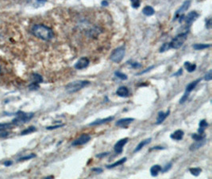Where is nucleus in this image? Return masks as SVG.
Wrapping results in <instances>:
<instances>
[{
	"label": "nucleus",
	"mask_w": 212,
	"mask_h": 179,
	"mask_svg": "<svg viewBox=\"0 0 212 179\" xmlns=\"http://www.w3.org/2000/svg\"><path fill=\"white\" fill-rule=\"evenodd\" d=\"M92 171L96 173H102L103 172V169L100 168V167H96V168H92Z\"/></svg>",
	"instance_id": "obj_39"
},
{
	"label": "nucleus",
	"mask_w": 212,
	"mask_h": 179,
	"mask_svg": "<svg viewBox=\"0 0 212 179\" xmlns=\"http://www.w3.org/2000/svg\"><path fill=\"white\" fill-rule=\"evenodd\" d=\"M117 96H120V97H128L130 95L129 89L125 86H121L116 91Z\"/></svg>",
	"instance_id": "obj_15"
},
{
	"label": "nucleus",
	"mask_w": 212,
	"mask_h": 179,
	"mask_svg": "<svg viewBox=\"0 0 212 179\" xmlns=\"http://www.w3.org/2000/svg\"><path fill=\"white\" fill-rule=\"evenodd\" d=\"M165 148L164 147H161V146H156V147H152L150 150H149V151H153V150H164Z\"/></svg>",
	"instance_id": "obj_40"
},
{
	"label": "nucleus",
	"mask_w": 212,
	"mask_h": 179,
	"mask_svg": "<svg viewBox=\"0 0 212 179\" xmlns=\"http://www.w3.org/2000/svg\"><path fill=\"white\" fill-rule=\"evenodd\" d=\"M142 13H143V14H145V16H152L155 13V10L151 6H146L142 10Z\"/></svg>",
	"instance_id": "obj_23"
},
{
	"label": "nucleus",
	"mask_w": 212,
	"mask_h": 179,
	"mask_svg": "<svg viewBox=\"0 0 212 179\" xmlns=\"http://www.w3.org/2000/svg\"><path fill=\"white\" fill-rule=\"evenodd\" d=\"M101 4H102V6H103V7H106V6H108V2L106 0H104V1H103V2H101Z\"/></svg>",
	"instance_id": "obj_44"
},
{
	"label": "nucleus",
	"mask_w": 212,
	"mask_h": 179,
	"mask_svg": "<svg viewBox=\"0 0 212 179\" xmlns=\"http://www.w3.org/2000/svg\"><path fill=\"white\" fill-rule=\"evenodd\" d=\"M204 79H205V80H207V81H210V80H211V79H212V71H211V70H209L208 73H206L205 76H204Z\"/></svg>",
	"instance_id": "obj_33"
},
{
	"label": "nucleus",
	"mask_w": 212,
	"mask_h": 179,
	"mask_svg": "<svg viewBox=\"0 0 212 179\" xmlns=\"http://www.w3.org/2000/svg\"><path fill=\"white\" fill-rule=\"evenodd\" d=\"M130 2L132 7L134 9H138L141 5V0H130Z\"/></svg>",
	"instance_id": "obj_30"
},
{
	"label": "nucleus",
	"mask_w": 212,
	"mask_h": 179,
	"mask_svg": "<svg viewBox=\"0 0 212 179\" xmlns=\"http://www.w3.org/2000/svg\"><path fill=\"white\" fill-rule=\"evenodd\" d=\"M208 127V123L207 122L206 119H202L200 120V123H199V129L198 132L199 134H204V131L206 130V128Z\"/></svg>",
	"instance_id": "obj_20"
},
{
	"label": "nucleus",
	"mask_w": 212,
	"mask_h": 179,
	"mask_svg": "<svg viewBox=\"0 0 212 179\" xmlns=\"http://www.w3.org/2000/svg\"><path fill=\"white\" fill-rule=\"evenodd\" d=\"M190 5H191V0H187V1H185V2L182 4V6H181V7H180V8L177 10V12H176L175 17H174V20L178 18L180 15L184 14V13L188 10V8L190 7Z\"/></svg>",
	"instance_id": "obj_8"
},
{
	"label": "nucleus",
	"mask_w": 212,
	"mask_h": 179,
	"mask_svg": "<svg viewBox=\"0 0 212 179\" xmlns=\"http://www.w3.org/2000/svg\"><path fill=\"white\" fill-rule=\"evenodd\" d=\"M199 17H200V14L196 12V11H191V12L188 13L186 16L184 15V20L185 21L186 25H187V27H191V24H192Z\"/></svg>",
	"instance_id": "obj_7"
},
{
	"label": "nucleus",
	"mask_w": 212,
	"mask_h": 179,
	"mask_svg": "<svg viewBox=\"0 0 212 179\" xmlns=\"http://www.w3.org/2000/svg\"><path fill=\"white\" fill-rule=\"evenodd\" d=\"M91 82L89 80H75V81L70 82L66 85L65 89L68 93L73 94L75 92H77L78 91L81 90L83 88L87 87V85H90Z\"/></svg>",
	"instance_id": "obj_2"
},
{
	"label": "nucleus",
	"mask_w": 212,
	"mask_h": 179,
	"mask_svg": "<svg viewBox=\"0 0 212 179\" xmlns=\"http://www.w3.org/2000/svg\"><path fill=\"white\" fill-rule=\"evenodd\" d=\"M36 155L34 154H30V155H28V156H25V157H22V158H21L20 159H18V161H24V160H28V159H31V158H35Z\"/></svg>",
	"instance_id": "obj_35"
},
{
	"label": "nucleus",
	"mask_w": 212,
	"mask_h": 179,
	"mask_svg": "<svg viewBox=\"0 0 212 179\" xmlns=\"http://www.w3.org/2000/svg\"><path fill=\"white\" fill-rule=\"evenodd\" d=\"M151 141H152V138H146V139L141 141V142H140L138 144V146L135 147V149L134 150V153L138 152V151H141V150L142 149V148H143V147H145V145H148V144L150 143Z\"/></svg>",
	"instance_id": "obj_18"
},
{
	"label": "nucleus",
	"mask_w": 212,
	"mask_h": 179,
	"mask_svg": "<svg viewBox=\"0 0 212 179\" xmlns=\"http://www.w3.org/2000/svg\"><path fill=\"white\" fill-rule=\"evenodd\" d=\"M172 162H169V163H168V164H166L165 165V167H164V169H162V171L163 173H166V172H168V170H170V169L172 168Z\"/></svg>",
	"instance_id": "obj_34"
},
{
	"label": "nucleus",
	"mask_w": 212,
	"mask_h": 179,
	"mask_svg": "<svg viewBox=\"0 0 212 179\" xmlns=\"http://www.w3.org/2000/svg\"><path fill=\"white\" fill-rule=\"evenodd\" d=\"M189 94L190 93H187V92H184V94L183 95V96L181 97V99H180V104H184V102H186L187 99V98H188V96H189Z\"/></svg>",
	"instance_id": "obj_32"
},
{
	"label": "nucleus",
	"mask_w": 212,
	"mask_h": 179,
	"mask_svg": "<svg viewBox=\"0 0 212 179\" xmlns=\"http://www.w3.org/2000/svg\"><path fill=\"white\" fill-rule=\"evenodd\" d=\"M64 126V124H60V125H55V126H52V127H48V128H46V129L47 130H54V129H57V128H61V127Z\"/></svg>",
	"instance_id": "obj_36"
},
{
	"label": "nucleus",
	"mask_w": 212,
	"mask_h": 179,
	"mask_svg": "<svg viewBox=\"0 0 212 179\" xmlns=\"http://www.w3.org/2000/svg\"><path fill=\"white\" fill-rule=\"evenodd\" d=\"M89 64H90V60H89V59L87 57H81L76 63L75 68L76 69H78V70H81V69L87 68L89 65Z\"/></svg>",
	"instance_id": "obj_11"
},
{
	"label": "nucleus",
	"mask_w": 212,
	"mask_h": 179,
	"mask_svg": "<svg viewBox=\"0 0 212 179\" xmlns=\"http://www.w3.org/2000/svg\"><path fill=\"white\" fill-rule=\"evenodd\" d=\"M34 131H36V128H35V127H34V126L29 127L28 128H26V129H25L23 131H21V135H28V134L33 133V132H34Z\"/></svg>",
	"instance_id": "obj_27"
},
{
	"label": "nucleus",
	"mask_w": 212,
	"mask_h": 179,
	"mask_svg": "<svg viewBox=\"0 0 212 179\" xmlns=\"http://www.w3.org/2000/svg\"><path fill=\"white\" fill-rule=\"evenodd\" d=\"M1 72H2V69H1V66H0V73H1Z\"/></svg>",
	"instance_id": "obj_46"
},
{
	"label": "nucleus",
	"mask_w": 212,
	"mask_h": 179,
	"mask_svg": "<svg viewBox=\"0 0 212 179\" xmlns=\"http://www.w3.org/2000/svg\"><path fill=\"white\" fill-rule=\"evenodd\" d=\"M189 171L193 176L198 177L200 174V173L202 172V169L200 168V167H194V168H190Z\"/></svg>",
	"instance_id": "obj_26"
},
{
	"label": "nucleus",
	"mask_w": 212,
	"mask_h": 179,
	"mask_svg": "<svg viewBox=\"0 0 212 179\" xmlns=\"http://www.w3.org/2000/svg\"><path fill=\"white\" fill-rule=\"evenodd\" d=\"M170 114V111L168 110L166 112H158V119H157V121H156V124H158V125H159V124H161L163 122H164L165 119H166V118L168 117V115H169Z\"/></svg>",
	"instance_id": "obj_14"
},
{
	"label": "nucleus",
	"mask_w": 212,
	"mask_h": 179,
	"mask_svg": "<svg viewBox=\"0 0 212 179\" xmlns=\"http://www.w3.org/2000/svg\"><path fill=\"white\" fill-rule=\"evenodd\" d=\"M207 143V140H206V138H203V139L200 140V141H196V143H194L193 144H191V147H190V151H195L196 150H198L199 148L202 147L203 146H204Z\"/></svg>",
	"instance_id": "obj_17"
},
{
	"label": "nucleus",
	"mask_w": 212,
	"mask_h": 179,
	"mask_svg": "<svg viewBox=\"0 0 212 179\" xmlns=\"http://www.w3.org/2000/svg\"><path fill=\"white\" fill-rule=\"evenodd\" d=\"M184 132L182 131V130H177V131H175L172 134H171V135H170V138H172V139L173 140H176V141H180V140H182L183 138H184Z\"/></svg>",
	"instance_id": "obj_16"
},
{
	"label": "nucleus",
	"mask_w": 212,
	"mask_h": 179,
	"mask_svg": "<svg viewBox=\"0 0 212 179\" xmlns=\"http://www.w3.org/2000/svg\"><path fill=\"white\" fill-rule=\"evenodd\" d=\"M34 113H26L24 112H18L16 115V118L12 121L14 126H20L26 123L29 122L34 117Z\"/></svg>",
	"instance_id": "obj_3"
},
{
	"label": "nucleus",
	"mask_w": 212,
	"mask_h": 179,
	"mask_svg": "<svg viewBox=\"0 0 212 179\" xmlns=\"http://www.w3.org/2000/svg\"><path fill=\"white\" fill-rule=\"evenodd\" d=\"M134 121V118H123V119H120L115 123V125L117 127H120V128H125L127 127L130 123Z\"/></svg>",
	"instance_id": "obj_12"
},
{
	"label": "nucleus",
	"mask_w": 212,
	"mask_h": 179,
	"mask_svg": "<svg viewBox=\"0 0 212 179\" xmlns=\"http://www.w3.org/2000/svg\"><path fill=\"white\" fill-rule=\"evenodd\" d=\"M32 34L37 38L43 41H49L54 36L53 31L50 27L42 24L34 25L32 28Z\"/></svg>",
	"instance_id": "obj_1"
},
{
	"label": "nucleus",
	"mask_w": 212,
	"mask_h": 179,
	"mask_svg": "<svg viewBox=\"0 0 212 179\" xmlns=\"http://www.w3.org/2000/svg\"><path fill=\"white\" fill-rule=\"evenodd\" d=\"M184 67H185V69H187V71L188 73H192V72H194L196 70V65L190 63L189 61H186L184 63Z\"/></svg>",
	"instance_id": "obj_24"
},
{
	"label": "nucleus",
	"mask_w": 212,
	"mask_h": 179,
	"mask_svg": "<svg viewBox=\"0 0 212 179\" xmlns=\"http://www.w3.org/2000/svg\"><path fill=\"white\" fill-rule=\"evenodd\" d=\"M170 46H169V42L168 43H164V44H163L162 46H161V49H160V52L161 53H164V52L165 51H168V50H170Z\"/></svg>",
	"instance_id": "obj_31"
},
{
	"label": "nucleus",
	"mask_w": 212,
	"mask_h": 179,
	"mask_svg": "<svg viewBox=\"0 0 212 179\" xmlns=\"http://www.w3.org/2000/svg\"><path fill=\"white\" fill-rule=\"evenodd\" d=\"M187 38V33H181V34H179L178 35L176 36L172 40L169 42L170 48L174 49V50L180 49V47L183 46V44L185 42Z\"/></svg>",
	"instance_id": "obj_4"
},
{
	"label": "nucleus",
	"mask_w": 212,
	"mask_h": 179,
	"mask_svg": "<svg viewBox=\"0 0 212 179\" xmlns=\"http://www.w3.org/2000/svg\"><path fill=\"white\" fill-rule=\"evenodd\" d=\"M191 138H192L195 141H200V140L205 138L206 135H203V134H192V135H191Z\"/></svg>",
	"instance_id": "obj_28"
},
{
	"label": "nucleus",
	"mask_w": 212,
	"mask_h": 179,
	"mask_svg": "<svg viewBox=\"0 0 212 179\" xmlns=\"http://www.w3.org/2000/svg\"><path fill=\"white\" fill-rule=\"evenodd\" d=\"M210 26H211V19H207V22H206V27H207V29H210Z\"/></svg>",
	"instance_id": "obj_42"
},
{
	"label": "nucleus",
	"mask_w": 212,
	"mask_h": 179,
	"mask_svg": "<svg viewBox=\"0 0 212 179\" xmlns=\"http://www.w3.org/2000/svg\"><path fill=\"white\" fill-rule=\"evenodd\" d=\"M126 160H127V158H125V157H124V158H121V159H119V161L115 162L112 163V164H111V165H106V167L107 169H113V168H115V167H119V166H121V165H122V164H124V163L126 162Z\"/></svg>",
	"instance_id": "obj_22"
},
{
	"label": "nucleus",
	"mask_w": 212,
	"mask_h": 179,
	"mask_svg": "<svg viewBox=\"0 0 212 179\" xmlns=\"http://www.w3.org/2000/svg\"><path fill=\"white\" fill-rule=\"evenodd\" d=\"M162 167L160 165H154L150 168V174L153 177H157L159 174L160 172H161Z\"/></svg>",
	"instance_id": "obj_19"
},
{
	"label": "nucleus",
	"mask_w": 212,
	"mask_h": 179,
	"mask_svg": "<svg viewBox=\"0 0 212 179\" xmlns=\"http://www.w3.org/2000/svg\"><path fill=\"white\" fill-rule=\"evenodd\" d=\"M14 126L13 123H0V138H4L9 135V131L11 128Z\"/></svg>",
	"instance_id": "obj_10"
},
{
	"label": "nucleus",
	"mask_w": 212,
	"mask_h": 179,
	"mask_svg": "<svg viewBox=\"0 0 212 179\" xmlns=\"http://www.w3.org/2000/svg\"><path fill=\"white\" fill-rule=\"evenodd\" d=\"M91 139V136L88 134H83L80 135L79 138H76V139L72 143V146L76 147V146H81L84 145L87 143H88Z\"/></svg>",
	"instance_id": "obj_6"
},
{
	"label": "nucleus",
	"mask_w": 212,
	"mask_h": 179,
	"mask_svg": "<svg viewBox=\"0 0 212 179\" xmlns=\"http://www.w3.org/2000/svg\"><path fill=\"white\" fill-rule=\"evenodd\" d=\"M114 119H115L114 116H109V117L104 118V119H96V120H95L94 122L90 123H89V126H99V125H102V124H104L108 122H111V121L113 120Z\"/></svg>",
	"instance_id": "obj_13"
},
{
	"label": "nucleus",
	"mask_w": 212,
	"mask_h": 179,
	"mask_svg": "<svg viewBox=\"0 0 212 179\" xmlns=\"http://www.w3.org/2000/svg\"><path fill=\"white\" fill-rule=\"evenodd\" d=\"M130 65L132 66L133 68H134V69H139V68L141 67V65L139 64V63H138V62H134V63H131Z\"/></svg>",
	"instance_id": "obj_38"
},
{
	"label": "nucleus",
	"mask_w": 212,
	"mask_h": 179,
	"mask_svg": "<svg viewBox=\"0 0 212 179\" xmlns=\"http://www.w3.org/2000/svg\"><path fill=\"white\" fill-rule=\"evenodd\" d=\"M110 153L109 152H103V153H100V154H96V156L97 157V158H103V157H106V156H107L108 154H109Z\"/></svg>",
	"instance_id": "obj_37"
},
{
	"label": "nucleus",
	"mask_w": 212,
	"mask_h": 179,
	"mask_svg": "<svg viewBox=\"0 0 212 179\" xmlns=\"http://www.w3.org/2000/svg\"><path fill=\"white\" fill-rule=\"evenodd\" d=\"M210 46H211L210 44H195L193 45V49H195L196 50H201L210 48Z\"/></svg>",
	"instance_id": "obj_25"
},
{
	"label": "nucleus",
	"mask_w": 212,
	"mask_h": 179,
	"mask_svg": "<svg viewBox=\"0 0 212 179\" xmlns=\"http://www.w3.org/2000/svg\"><path fill=\"white\" fill-rule=\"evenodd\" d=\"M11 163H12V162H6L4 163V164H5L6 166H7V167H8V166L11 165Z\"/></svg>",
	"instance_id": "obj_45"
},
{
	"label": "nucleus",
	"mask_w": 212,
	"mask_h": 179,
	"mask_svg": "<svg viewBox=\"0 0 212 179\" xmlns=\"http://www.w3.org/2000/svg\"><path fill=\"white\" fill-rule=\"evenodd\" d=\"M115 75L117 76V77H118V78L121 79V80H127V78H128L127 76H126V75H125V73H122V72H119V71L115 72Z\"/></svg>",
	"instance_id": "obj_29"
},
{
	"label": "nucleus",
	"mask_w": 212,
	"mask_h": 179,
	"mask_svg": "<svg viewBox=\"0 0 212 179\" xmlns=\"http://www.w3.org/2000/svg\"><path fill=\"white\" fill-rule=\"evenodd\" d=\"M128 141H129V138H124L119 140V141L115 143V147H114L115 152L117 153V154H121V153L122 152V151H123L124 146L127 143Z\"/></svg>",
	"instance_id": "obj_9"
},
{
	"label": "nucleus",
	"mask_w": 212,
	"mask_h": 179,
	"mask_svg": "<svg viewBox=\"0 0 212 179\" xmlns=\"http://www.w3.org/2000/svg\"><path fill=\"white\" fill-rule=\"evenodd\" d=\"M183 73V69H180L178 70V72H177L176 73H174L173 74V76H180V75L182 74Z\"/></svg>",
	"instance_id": "obj_43"
},
{
	"label": "nucleus",
	"mask_w": 212,
	"mask_h": 179,
	"mask_svg": "<svg viewBox=\"0 0 212 179\" xmlns=\"http://www.w3.org/2000/svg\"><path fill=\"white\" fill-rule=\"evenodd\" d=\"M125 50L123 46H120V47H118L117 49L114 50V51L112 52L111 56H110V59L111 60L115 63H120L122 60L123 57H125Z\"/></svg>",
	"instance_id": "obj_5"
},
{
	"label": "nucleus",
	"mask_w": 212,
	"mask_h": 179,
	"mask_svg": "<svg viewBox=\"0 0 212 179\" xmlns=\"http://www.w3.org/2000/svg\"><path fill=\"white\" fill-rule=\"evenodd\" d=\"M200 80H201V79H197V80H194V81H192V82H191L190 84H188V85H187V87H186L185 92L190 93V92H191V91L193 90V89H195V88L196 87V85H198V83H200Z\"/></svg>",
	"instance_id": "obj_21"
},
{
	"label": "nucleus",
	"mask_w": 212,
	"mask_h": 179,
	"mask_svg": "<svg viewBox=\"0 0 212 179\" xmlns=\"http://www.w3.org/2000/svg\"><path fill=\"white\" fill-rule=\"evenodd\" d=\"M154 68V66H150L149 68H148V69H146L145 70V71H142V72H141V73H138L137 75H141V74H144V73H147V72H148L150 69H153Z\"/></svg>",
	"instance_id": "obj_41"
}]
</instances>
